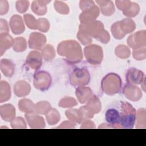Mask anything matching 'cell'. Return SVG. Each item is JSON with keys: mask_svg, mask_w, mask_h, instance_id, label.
<instances>
[{"mask_svg": "<svg viewBox=\"0 0 146 146\" xmlns=\"http://www.w3.org/2000/svg\"><path fill=\"white\" fill-rule=\"evenodd\" d=\"M58 54L70 63H77L83 59L82 48L75 40L62 41L57 47Z\"/></svg>", "mask_w": 146, "mask_h": 146, "instance_id": "obj_1", "label": "cell"}, {"mask_svg": "<svg viewBox=\"0 0 146 146\" xmlns=\"http://www.w3.org/2000/svg\"><path fill=\"white\" fill-rule=\"evenodd\" d=\"M101 87L106 94L113 95L120 92L121 87V79L115 73L108 74L102 80Z\"/></svg>", "mask_w": 146, "mask_h": 146, "instance_id": "obj_2", "label": "cell"}, {"mask_svg": "<svg viewBox=\"0 0 146 146\" xmlns=\"http://www.w3.org/2000/svg\"><path fill=\"white\" fill-rule=\"evenodd\" d=\"M136 111L128 102L121 103L120 120L123 128H133L135 123Z\"/></svg>", "mask_w": 146, "mask_h": 146, "instance_id": "obj_3", "label": "cell"}, {"mask_svg": "<svg viewBox=\"0 0 146 146\" xmlns=\"http://www.w3.org/2000/svg\"><path fill=\"white\" fill-rule=\"evenodd\" d=\"M84 54L87 61L91 64H100L103 59L102 47L97 44H89L84 48Z\"/></svg>", "mask_w": 146, "mask_h": 146, "instance_id": "obj_4", "label": "cell"}, {"mask_svg": "<svg viewBox=\"0 0 146 146\" xmlns=\"http://www.w3.org/2000/svg\"><path fill=\"white\" fill-rule=\"evenodd\" d=\"M90 80V74L86 68H75L71 74L70 82L74 87H82L88 84Z\"/></svg>", "mask_w": 146, "mask_h": 146, "instance_id": "obj_5", "label": "cell"}, {"mask_svg": "<svg viewBox=\"0 0 146 146\" xmlns=\"http://www.w3.org/2000/svg\"><path fill=\"white\" fill-rule=\"evenodd\" d=\"M52 79L50 74L44 71H39L35 73L33 84L35 88L43 91L48 90L51 84Z\"/></svg>", "mask_w": 146, "mask_h": 146, "instance_id": "obj_6", "label": "cell"}, {"mask_svg": "<svg viewBox=\"0 0 146 146\" xmlns=\"http://www.w3.org/2000/svg\"><path fill=\"white\" fill-rule=\"evenodd\" d=\"M103 29H104L103 23L97 20L87 23H80L79 26V31L94 38Z\"/></svg>", "mask_w": 146, "mask_h": 146, "instance_id": "obj_7", "label": "cell"}, {"mask_svg": "<svg viewBox=\"0 0 146 146\" xmlns=\"http://www.w3.org/2000/svg\"><path fill=\"white\" fill-rule=\"evenodd\" d=\"M127 44L132 48L136 49L146 46V31H138L130 35L127 38Z\"/></svg>", "mask_w": 146, "mask_h": 146, "instance_id": "obj_8", "label": "cell"}, {"mask_svg": "<svg viewBox=\"0 0 146 146\" xmlns=\"http://www.w3.org/2000/svg\"><path fill=\"white\" fill-rule=\"evenodd\" d=\"M47 39L44 35L38 32L30 34L29 39V46L31 49L40 50L45 46Z\"/></svg>", "mask_w": 146, "mask_h": 146, "instance_id": "obj_9", "label": "cell"}, {"mask_svg": "<svg viewBox=\"0 0 146 146\" xmlns=\"http://www.w3.org/2000/svg\"><path fill=\"white\" fill-rule=\"evenodd\" d=\"M122 92L127 99L133 102L139 101L143 95L139 87L129 84H127L124 86Z\"/></svg>", "mask_w": 146, "mask_h": 146, "instance_id": "obj_10", "label": "cell"}, {"mask_svg": "<svg viewBox=\"0 0 146 146\" xmlns=\"http://www.w3.org/2000/svg\"><path fill=\"white\" fill-rule=\"evenodd\" d=\"M100 13L99 7L96 5L88 8L80 13L79 21L81 23H87L96 21Z\"/></svg>", "mask_w": 146, "mask_h": 146, "instance_id": "obj_11", "label": "cell"}, {"mask_svg": "<svg viewBox=\"0 0 146 146\" xmlns=\"http://www.w3.org/2000/svg\"><path fill=\"white\" fill-rule=\"evenodd\" d=\"M144 78V73L135 68H129L126 73L125 79L128 84H140Z\"/></svg>", "mask_w": 146, "mask_h": 146, "instance_id": "obj_12", "label": "cell"}, {"mask_svg": "<svg viewBox=\"0 0 146 146\" xmlns=\"http://www.w3.org/2000/svg\"><path fill=\"white\" fill-rule=\"evenodd\" d=\"M106 119L108 124L113 128H123L121 124L120 115L115 109H109L106 113Z\"/></svg>", "mask_w": 146, "mask_h": 146, "instance_id": "obj_13", "label": "cell"}, {"mask_svg": "<svg viewBox=\"0 0 146 146\" xmlns=\"http://www.w3.org/2000/svg\"><path fill=\"white\" fill-rule=\"evenodd\" d=\"M26 64L31 69H39L42 64V54L36 51L30 52L26 57Z\"/></svg>", "mask_w": 146, "mask_h": 146, "instance_id": "obj_14", "label": "cell"}, {"mask_svg": "<svg viewBox=\"0 0 146 146\" xmlns=\"http://www.w3.org/2000/svg\"><path fill=\"white\" fill-rule=\"evenodd\" d=\"M25 118L31 128H44L46 126L43 117L34 112L25 114Z\"/></svg>", "mask_w": 146, "mask_h": 146, "instance_id": "obj_15", "label": "cell"}, {"mask_svg": "<svg viewBox=\"0 0 146 146\" xmlns=\"http://www.w3.org/2000/svg\"><path fill=\"white\" fill-rule=\"evenodd\" d=\"M10 27L13 34L19 35L23 33L25 30L22 18L19 15H14L10 21Z\"/></svg>", "mask_w": 146, "mask_h": 146, "instance_id": "obj_16", "label": "cell"}, {"mask_svg": "<svg viewBox=\"0 0 146 146\" xmlns=\"http://www.w3.org/2000/svg\"><path fill=\"white\" fill-rule=\"evenodd\" d=\"M15 95L18 97H24L28 95L31 91V87L29 83L25 80L17 82L13 88Z\"/></svg>", "mask_w": 146, "mask_h": 146, "instance_id": "obj_17", "label": "cell"}, {"mask_svg": "<svg viewBox=\"0 0 146 146\" xmlns=\"http://www.w3.org/2000/svg\"><path fill=\"white\" fill-rule=\"evenodd\" d=\"M86 103L84 107L89 113L94 115L98 113L102 110L101 102L96 95H92Z\"/></svg>", "mask_w": 146, "mask_h": 146, "instance_id": "obj_18", "label": "cell"}, {"mask_svg": "<svg viewBox=\"0 0 146 146\" xmlns=\"http://www.w3.org/2000/svg\"><path fill=\"white\" fill-rule=\"evenodd\" d=\"M0 115L6 121H11L15 116V107L11 104H6L0 107Z\"/></svg>", "mask_w": 146, "mask_h": 146, "instance_id": "obj_19", "label": "cell"}, {"mask_svg": "<svg viewBox=\"0 0 146 146\" xmlns=\"http://www.w3.org/2000/svg\"><path fill=\"white\" fill-rule=\"evenodd\" d=\"M75 95L78 100L81 104L86 103L92 96V92L90 88L88 87H79L76 89Z\"/></svg>", "mask_w": 146, "mask_h": 146, "instance_id": "obj_20", "label": "cell"}, {"mask_svg": "<svg viewBox=\"0 0 146 146\" xmlns=\"http://www.w3.org/2000/svg\"><path fill=\"white\" fill-rule=\"evenodd\" d=\"M50 2L47 0L34 1L31 4V10L38 15H43L47 11V5Z\"/></svg>", "mask_w": 146, "mask_h": 146, "instance_id": "obj_21", "label": "cell"}, {"mask_svg": "<svg viewBox=\"0 0 146 146\" xmlns=\"http://www.w3.org/2000/svg\"><path fill=\"white\" fill-rule=\"evenodd\" d=\"M96 3H97L100 6L102 14L105 16H111L115 11L113 3L111 1L99 0L96 1Z\"/></svg>", "mask_w": 146, "mask_h": 146, "instance_id": "obj_22", "label": "cell"}, {"mask_svg": "<svg viewBox=\"0 0 146 146\" xmlns=\"http://www.w3.org/2000/svg\"><path fill=\"white\" fill-rule=\"evenodd\" d=\"M0 68L5 76L10 78L14 73L15 65L11 60L7 59H2L0 62Z\"/></svg>", "mask_w": 146, "mask_h": 146, "instance_id": "obj_23", "label": "cell"}, {"mask_svg": "<svg viewBox=\"0 0 146 146\" xmlns=\"http://www.w3.org/2000/svg\"><path fill=\"white\" fill-rule=\"evenodd\" d=\"M14 39L8 33L0 34V54L2 56L5 51L10 48L13 43Z\"/></svg>", "mask_w": 146, "mask_h": 146, "instance_id": "obj_24", "label": "cell"}, {"mask_svg": "<svg viewBox=\"0 0 146 146\" xmlns=\"http://www.w3.org/2000/svg\"><path fill=\"white\" fill-rule=\"evenodd\" d=\"M65 115L69 120L76 124H80L84 120L80 111L77 109H70L65 112Z\"/></svg>", "mask_w": 146, "mask_h": 146, "instance_id": "obj_25", "label": "cell"}, {"mask_svg": "<svg viewBox=\"0 0 146 146\" xmlns=\"http://www.w3.org/2000/svg\"><path fill=\"white\" fill-rule=\"evenodd\" d=\"M11 97V89L10 84L5 80L0 82V103L6 102Z\"/></svg>", "mask_w": 146, "mask_h": 146, "instance_id": "obj_26", "label": "cell"}, {"mask_svg": "<svg viewBox=\"0 0 146 146\" xmlns=\"http://www.w3.org/2000/svg\"><path fill=\"white\" fill-rule=\"evenodd\" d=\"M120 28L123 33L126 35L133 32L136 29L135 21L131 18H125L119 21Z\"/></svg>", "mask_w": 146, "mask_h": 146, "instance_id": "obj_27", "label": "cell"}, {"mask_svg": "<svg viewBox=\"0 0 146 146\" xmlns=\"http://www.w3.org/2000/svg\"><path fill=\"white\" fill-rule=\"evenodd\" d=\"M35 104L29 99H21L18 102L19 110L25 113H30L34 112Z\"/></svg>", "mask_w": 146, "mask_h": 146, "instance_id": "obj_28", "label": "cell"}, {"mask_svg": "<svg viewBox=\"0 0 146 146\" xmlns=\"http://www.w3.org/2000/svg\"><path fill=\"white\" fill-rule=\"evenodd\" d=\"M136 128H146V112L143 108H139L136 114Z\"/></svg>", "mask_w": 146, "mask_h": 146, "instance_id": "obj_29", "label": "cell"}, {"mask_svg": "<svg viewBox=\"0 0 146 146\" xmlns=\"http://www.w3.org/2000/svg\"><path fill=\"white\" fill-rule=\"evenodd\" d=\"M46 119L49 125H55L57 124L60 119V113L57 110L51 108L46 115Z\"/></svg>", "mask_w": 146, "mask_h": 146, "instance_id": "obj_30", "label": "cell"}, {"mask_svg": "<svg viewBox=\"0 0 146 146\" xmlns=\"http://www.w3.org/2000/svg\"><path fill=\"white\" fill-rule=\"evenodd\" d=\"M51 108V106L49 102L40 101L35 104L34 112L39 115H46Z\"/></svg>", "mask_w": 146, "mask_h": 146, "instance_id": "obj_31", "label": "cell"}, {"mask_svg": "<svg viewBox=\"0 0 146 146\" xmlns=\"http://www.w3.org/2000/svg\"><path fill=\"white\" fill-rule=\"evenodd\" d=\"M42 58L47 61L52 60L55 56V50L51 44H47L42 49Z\"/></svg>", "mask_w": 146, "mask_h": 146, "instance_id": "obj_32", "label": "cell"}, {"mask_svg": "<svg viewBox=\"0 0 146 146\" xmlns=\"http://www.w3.org/2000/svg\"><path fill=\"white\" fill-rule=\"evenodd\" d=\"M13 49L15 52H22L26 50L27 48L26 40L23 37L15 38L13 43Z\"/></svg>", "mask_w": 146, "mask_h": 146, "instance_id": "obj_33", "label": "cell"}, {"mask_svg": "<svg viewBox=\"0 0 146 146\" xmlns=\"http://www.w3.org/2000/svg\"><path fill=\"white\" fill-rule=\"evenodd\" d=\"M115 55L120 59H127L131 55V51L129 47L124 44L118 45L115 50Z\"/></svg>", "mask_w": 146, "mask_h": 146, "instance_id": "obj_34", "label": "cell"}, {"mask_svg": "<svg viewBox=\"0 0 146 146\" xmlns=\"http://www.w3.org/2000/svg\"><path fill=\"white\" fill-rule=\"evenodd\" d=\"M140 11V7L139 5L135 2H131L130 6L125 11H123V14L128 18L135 17Z\"/></svg>", "mask_w": 146, "mask_h": 146, "instance_id": "obj_35", "label": "cell"}, {"mask_svg": "<svg viewBox=\"0 0 146 146\" xmlns=\"http://www.w3.org/2000/svg\"><path fill=\"white\" fill-rule=\"evenodd\" d=\"M77 104L78 103L76 100L74 98L66 96L60 99V100L59 102L58 106L62 108H67L73 107L76 106Z\"/></svg>", "mask_w": 146, "mask_h": 146, "instance_id": "obj_36", "label": "cell"}, {"mask_svg": "<svg viewBox=\"0 0 146 146\" xmlns=\"http://www.w3.org/2000/svg\"><path fill=\"white\" fill-rule=\"evenodd\" d=\"M54 7L58 13L61 14H68L70 12L68 6L60 1H55L54 2Z\"/></svg>", "mask_w": 146, "mask_h": 146, "instance_id": "obj_37", "label": "cell"}, {"mask_svg": "<svg viewBox=\"0 0 146 146\" xmlns=\"http://www.w3.org/2000/svg\"><path fill=\"white\" fill-rule=\"evenodd\" d=\"M111 33L113 37L117 39H121L125 36V34L123 33L120 26L119 21L116 22L112 24L111 28Z\"/></svg>", "mask_w": 146, "mask_h": 146, "instance_id": "obj_38", "label": "cell"}, {"mask_svg": "<svg viewBox=\"0 0 146 146\" xmlns=\"http://www.w3.org/2000/svg\"><path fill=\"white\" fill-rule=\"evenodd\" d=\"M26 26L30 29H37V20L30 14H25L23 16Z\"/></svg>", "mask_w": 146, "mask_h": 146, "instance_id": "obj_39", "label": "cell"}, {"mask_svg": "<svg viewBox=\"0 0 146 146\" xmlns=\"http://www.w3.org/2000/svg\"><path fill=\"white\" fill-rule=\"evenodd\" d=\"M132 56L136 60H143L146 58V47H142L134 49L132 52Z\"/></svg>", "mask_w": 146, "mask_h": 146, "instance_id": "obj_40", "label": "cell"}, {"mask_svg": "<svg viewBox=\"0 0 146 146\" xmlns=\"http://www.w3.org/2000/svg\"><path fill=\"white\" fill-rule=\"evenodd\" d=\"M50 29V22L49 21L44 18H41L37 19V29L43 33H46Z\"/></svg>", "mask_w": 146, "mask_h": 146, "instance_id": "obj_41", "label": "cell"}, {"mask_svg": "<svg viewBox=\"0 0 146 146\" xmlns=\"http://www.w3.org/2000/svg\"><path fill=\"white\" fill-rule=\"evenodd\" d=\"M11 127L13 128H26L27 125L23 118L22 117H17L13 119L11 121Z\"/></svg>", "mask_w": 146, "mask_h": 146, "instance_id": "obj_42", "label": "cell"}, {"mask_svg": "<svg viewBox=\"0 0 146 146\" xmlns=\"http://www.w3.org/2000/svg\"><path fill=\"white\" fill-rule=\"evenodd\" d=\"M77 38L80 42V43L83 45H89L92 42V38L87 35L84 33L78 31L77 33Z\"/></svg>", "mask_w": 146, "mask_h": 146, "instance_id": "obj_43", "label": "cell"}, {"mask_svg": "<svg viewBox=\"0 0 146 146\" xmlns=\"http://www.w3.org/2000/svg\"><path fill=\"white\" fill-rule=\"evenodd\" d=\"M29 5L30 2L29 1H18L15 3L17 11L19 13H24L28 10Z\"/></svg>", "mask_w": 146, "mask_h": 146, "instance_id": "obj_44", "label": "cell"}, {"mask_svg": "<svg viewBox=\"0 0 146 146\" xmlns=\"http://www.w3.org/2000/svg\"><path fill=\"white\" fill-rule=\"evenodd\" d=\"M95 39L103 44H106L108 43L110 40V35L107 30L103 29L95 36Z\"/></svg>", "mask_w": 146, "mask_h": 146, "instance_id": "obj_45", "label": "cell"}, {"mask_svg": "<svg viewBox=\"0 0 146 146\" xmlns=\"http://www.w3.org/2000/svg\"><path fill=\"white\" fill-rule=\"evenodd\" d=\"M115 3L117 9L123 12L128 8L131 3V1L129 0H116Z\"/></svg>", "mask_w": 146, "mask_h": 146, "instance_id": "obj_46", "label": "cell"}, {"mask_svg": "<svg viewBox=\"0 0 146 146\" xmlns=\"http://www.w3.org/2000/svg\"><path fill=\"white\" fill-rule=\"evenodd\" d=\"M94 5H95L94 2L91 0H82L79 2V7L82 11L90 8Z\"/></svg>", "mask_w": 146, "mask_h": 146, "instance_id": "obj_47", "label": "cell"}, {"mask_svg": "<svg viewBox=\"0 0 146 146\" xmlns=\"http://www.w3.org/2000/svg\"><path fill=\"white\" fill-rule=\"evenodd\" d=\"M9 9V3L6 0H0V14L5 15Z\"/></svg>", "mask_w": 146, "mask_h": 146, "instance_id": "obj_48", "label": "cell"}, {"mask_svg": "<svg viewBox=\"0 0 146 146\" xmlns=\"http://www.w3.org/2000/svg\"><path fill=\"white\" fill-rule=\"evenodd\" d=\"M75 124V123L70 120H67L63 121L60 125L56 127V128H74Z\"/></svg>", "mask_w": 146, "mask_h": 146, "instance_id": "obj_49", "label": "cell"}, {"mask_svg": "<svg viewBox=\"0 0 146 146\" xmlns=\"http://www.w3.org/2000/svg\"><path fill=\"white\" fill-rule=\"evenodd\" d=\"M0 31L1 33H8L9 31L7 22L2 18L0 19Z\"/></svg>", "mask_w": 146, "mask_h": 146, "instance_id": "obj_50", "label": "cell"}, {"mask_svg": "<svg viewBox=\"0 0 146 146\" xmlns=\"http://www.w3.org/2000/svg\"><path fill=\"white\" fill-rule=\"evenodd\" d=\"M80 128H95V125L92 121L88 119H85L82 121Z\"/></svg>", "mask_w": 146, "mask_h": 146, "instance_id": "obj_51", "label": "cell"}, {"mask_svg": "<svg viewBox=\"0 0 146 146\" xmlns=\"http://www.w3.org/2000/svg\"><path fill=\"white\" fill-rule=\"evenodd\" d=\"M98 128H111V127L108 123H102L99 125Z\"/></svg>", "mask_w": 146, "mask_h": 146, "instance_id": "obj_52", "label": "cell"}, {"mask_svg": "<svg viewBox=\"0 0 146 146\" xmlns=\"http://www.w3.org/2000/svg\"><path fill=\"white\" fill-rule=\"evenodd\" d=\"M145 78H144L143 82H141V88H143V91L144 92H145Z\"/></svg>", "mask_w": 146, "mask_h": 146, "instance_id": "obj_53", "label": "cell"}]
</instances>
